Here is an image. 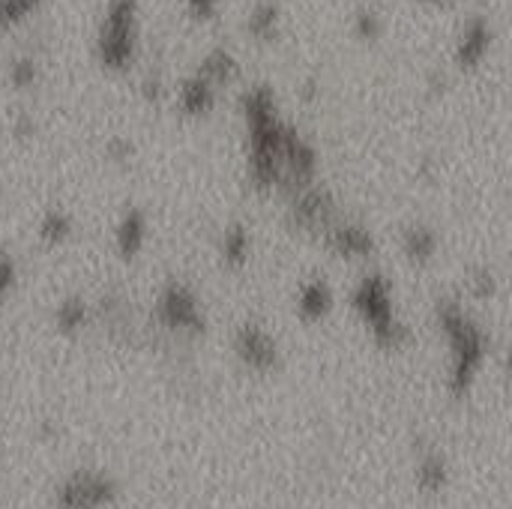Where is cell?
I'll return each mask as SVG.
<instances>
[{
  "label": "cell",
  "instance_id": "1",
  "mask_svg": "<svg viewBox=\"0 0 512 509\" xmlns=\"http://www.w3.org/2000/svg\"><path fill=\"white\" fill-rule=\"evenodd\" d=\"M240 117L246 135V180L255 192L270 195L285 186V144L294 129L282 117L276 90L264 81L240 93Z\"/></svg>",
  "mask_w": 512,
  "mask_h": 509
},
{
  "label": "cell",
  "instance_id": "2",
  "mask_svg": "<svg viewBox=\"0 0 512 509\" xmlns=\"http://www.w3.org/2000/svg\"><path fill=\"white\" fill-rule=\"evenodd\" d=\"M432 318H435V327L444 336L447 351H450L447 390L456 402H462L471 396L474 384L480 381V375L489 363L492 339L459 297L438 300Z\"/></svg>",
  "mask_w": 512,
  "mask_h": 509
},
{
  "label": "cell",
  "instance_id": "3",
  "mask_svg": "<svg viewBox=\"0 0 512 509\" xmlns=\"http://www.w3.org/2000/svg\"><path fill=\"white\" fill-rule=\"evenodd\" d=\"M351 312L366 327L369 339L381 351H402L411 342V330L396 309V291L390 279L378 270H369L351 288Z\"/></svg>",
  "mask_w": 512,
  "mask_h": 509
},
{
  "label": "cell",
  "instance_id": "4",
  "mask_svg": "<svg viewBox=\"0 0 512 509\" xmlns=\"http://www.w3.org/2000/svg\"><path fill=\"white\" fill-rule=\"evenodd\" d=\"M141 48V0H105L93 33V57L105 72L123 75L135 66Z\"/></svg>",
  "mask_w": 512,
  "mask_h": 509
},
{
  "label": "cell",
  "instance_id": "5",
  "mask_svg": "<svg viewBox=\"0 0 512 509\" xmlns=\"http://www.w3.org/2000/svg\"><path fill=\"white\" fill-rule=\"evenodd\" d=\"M153 321L174 339H201L207 333V312L195 288L183 279H168L153 300Z\"/></svg>",
  "mask_w": 512,
  "mask_h": 509
},
{
  "label": "cell",
  "instance_id": "6",
  "mask_svg": "<svg viewBox=\"0 0 512 509\" xmlns=\"http://www.w3.org/2000/svg\"><path fill=\"white\" fill-rule=\"evenodd\" d=\"M288 207H285V222L291 231L306 234V237H318L339 219V201L330 192V186L324 183H306L294 192L285 195Z\"/></svg>",
  "mask_w": 512,
  "mask_h": 509
},
{
  "label": "cell",
  "instance_id": "7",
  "mask_svg": "<svg viewBox=\"0 0 512 509\" xmlns=\"http://www.w3.org/2000/svg\"><path fill=\"white\" fill-rule=\"evenodd\" d=\"M234 357L237 363L252 372V375H276L282 369V345L279 339L258 321H243L237 330H234Z\"/></svg>",
  "mask_w": 512,
  "mask_h": 509
},
{
  "label": "cell",
  "instance_id": "8",
  "mask_svg": "<svg viewBox=\"0 0 512 509\" xmlns=\"http://www.w3.org/2000/svg\"><path fill=\"white\" fill-rule=\"evenodd\" d=\"M120 486L102 471H72L54 492V509H108L117 504Z\"/></svg>",
  "mask_w": 512,
  "mask_h": 509
},
{
  "label": "cell",
  "instance_id": "9",
  "mask_svg": "<svg viewBox=\"0 0 512 509\" xmlns=\"http://www.w3.org/2000/svg\"><path fill=\"white\" fill-rule=\"evenodd\" d=\"M324 249L345 264H366L378 252V240L369 225L357 219H336L324 234H321Z\"/></svg>",
  "mask_w": 512,
  "mask_h": 509
},
{
  "label": "cell",
  "instance_id": "10",
  "mask_svg": "<svg viewBox=\"0 0 512 509\" xmlns=\"http://www.w3.org/2000/svg\"><path fill=\"white\" fill-rule=\"evenodd\" d=\"M492 42H495V27L486 15H471L459 33H456V42H453V63L456 69L462 72H471L477 69L486 54L492 51Z\"/></svg>",
  "mask_w": 512,
  "mask_h": 509
},
{
  "label": "cell",
  "instance_id": "11",
  "mask_svg": "<svg viewBox=\"0 0 512 509\" xmlns=\"http://www.w3.org/2000/svg\"><path fill=\"white\" fill-rule=\"evenodd\" d=\"M150 243V219L141 207H126L114 222V252L120 261L132 264L144 255Z\"/></svg>",
  "mask_w": 512,
  "mask_h": 509
},
{
  "label": "cell",
  "instance_id": "12",
  "mask_svg": "<svg viewBox=\"0 0 512 509\" xmlns=\"http://www.w3.org/2000/svg\"><path fill=\"white\" fill-rule=\"evenodd\" d=\"M294 309L306 324H321L333 315L336 309V291L327 279L321 276H309L297 285L294 294Z\"/></svg>",
  "mask_w": 512,
  "mask_h": 509
},
{
  "label": "cell",
  "instance_id": "13",
  "mask_svg": "<svg viewBox=\"0 0 512 509\" xmlns=\"http://www.w3.org/2000/svg\"><path fill=\"white\" fill-rule=\"evenodd\" d=\"M216 102H219V90L198 72V69H192L180 84H177V93H174V105H177V111L183 114V117H207V114H213V108H216Z\"/></svg>",
  "mask_w": 512,
  "mask_h": 509
},
{
  "label": "cell",
  "instance_id": "14",
  "mask_svg": "<svg viewBox=\"0 0 512 509\" xmlns=\"http://www.w3.org/2000/svg\"><path fill=\"white\" fill-rule=\"evenodd\" d=\"M252 252H255V237H252V228L246 222H228L219 231L216 255H219V261H222L225 270L240 273L243 267H249Z\"/></svg>",
  "mask_w": 512,
  "mask_h": 509
},
{
  "label": "cell",
  "instance_id": "15",
  "mask_svg": "<svg viewBox=\"0 0 512 509\" xmlns=\"http://www.w3.org/2000/svg\"><path fill=\"white\" fill-rule=\"evenodd\" d=\"M399 249L411 267H429L438 258L441 234L426 222H408L399 234Z\"/></svg>",
  "mask_w": 512,
  "mask_h": 509
},
{
  "label": "cell",
  "instance_id": "16",
  "mask_svg": "<svg viewBox=\"0 0 512 509\" xmlns=\"http://www.w3.org/2000/svg\"><path fill=\"white\" fill-rule=\"evenodd\" d=\"M414 483L426 498H438L450 486V462L441 450H423L414 468Z\"/></svg>",
  "mask_w": 512,
  "mask_h": 509
},
{
  "label": "cell",
  "instance_id": "17",
  "mask_svg": "<svg viewBox=\"0 0 512 509\" xmlns=\"http://www.w3.org/2000/svg\"><path fill=\"white\" fill-rule=\"evenodd\" d=\"M75 237V219L66 207H48L36 222V240L42 249H63Z\"/></svg>",
  "mask_w": 512,
  "mask_h": 509
},
{
  "label": "cell",
  "instance_id": "18",
  "mask_svg": "<svg viewBox=\"0 0 512 509\" xmlns=\"http://www.w3.org/2000/svg\"><path fill=\"white\" fill-rule=\"evenodd\" d=\"M93 321H96L93 303L84 300L81 294L63 297V300L54 306V330L63 333V336H81Z\"/></svg>",
  "mask_w": 512,
  "mask_h": 509
},
{
  "label": "cell",
  "instance_id": "19",
  "mask_svg": "<svg viewBox=\"0 0 512 509\" xmlns=\"http://www.w3.org/2000/svg\"><path fill=\"white\" fill-rule=\"evenodd\" d=\"M216 90H222V87H228V84H234L237 78H240V60H237V54L231 51V48H225V45H213L204 57H201V63L195 66Z\"/></svg>",
  "mask_w": 512,
  "mask_h": 509
},
{
  "label": "cell",
  "instance_id": "20",
  "mask_svg": "<svg viewBox=\"0 0 512 509\" xmlns=\"http://www.w3.org/2000/svg\"><path fill=\"white\" fill-rule=\"evenodd\" d=\"M243 27L255 42H276L282 36V6H279V0H255Z\"/></svg>",
  "mask_w": 512,
  "mask_h": 509
},
{
  "label": "cell",
  "instance_id": "21",
  "mask_svg": "<svg viewBox=\"0 0 512 509\" xmlns=\"http://www.w3.org/2000/svg\"><path fill=\"white\" fill-rule=\"evenodd\" d=\"M42 78V60L36 51H18L15 57H9L6 63V81L15 87V90H33Z\"/></svg>",
  "mask_w": 512,
  "mask_h": 509
},
{
  "label": "cell",
  "instance_id": "22",
  "mask_svg": "<svg viewBox=\"0 0 512 509\" xmlns=\"http://www.w3.org/2000/svg\"><path fill=\"white\" fill-rule=\"evenodd\" d=\"M48 0H0V39L24 27L45 9Z\"/></svg>",
  "mask_w": 512,
  "mask_h": 509
},
{
  "label": "cell",
  "instance_id": "23",
  "mask_svg": "<svg viewBox=\"0 0 512 509\" xmlns=\"http://www.w3.org/2000/svg\"><path fill=\"white\" fill-rule=\"evenodd\" d=\"M384 30H387V21H384V15H381L378 6L363 3V6L354 9V15H351V33L360 42H378L384 36Z\"/></svg>",
  "mask_w": 512,
  "mask_h": 509
},
{
  "label": "cell",
  "instance_id": "24",
  "mask_svg": "<svg viewBox=\"0 0 512 509\" xmlns=\"http://www.w3.org/2000/svg\"><path fill=\"white\" fill-rule=\"evenodd\" d=\"M465 291L471 300H489L498 294V276L489 264H477L465 273Z\"/></svg>",
  "mask_w": 512,
  "mask_h": 509
},
{
  "label": "cell",
  "instance_id": "25",
  "mask_svg": "<svg viewBox=\"0 0 512 509\" xmlns=\"http://www.w3.org/2000/svg\"><path fill=\"white\" fill-rule=\"evenodd\" d=\"M9 129H12V135H15L18 141H30V138L39 132V123H36L33 111L18 108V111L12 114V120H9Z\"/></svg>",
  "mask_w": 512,
  "mask_h": 509
},
{
  "label": "cell",
  "instance_id": "26",
  "mask_svg": "<svg viewBox=\"0 0 512 509\" xmlns=\"http://www.w3.org/2000/svg\"><path fill=\"white\" fill-rule=\"evenodd\" d=\"M102 153L108 162H129L135 156V144L126 138V135H111L105 144H102Z\"/></svg>",
  "mask_w": 512,
  "mask_h": 509
},
{
  "label": "cell",
  "instance_id": "27",
  "mask_svg": "<svg viewBox=\"0 0 512 509\" xmlns=\"http://www.w3.org/2000/svg\"><path fill=\"white\" fill-rule=\"evenodd\" d=\"M18 285V264L9 252H0V300L9 297Z\"/></svg>",
  "mask_w": 512,
  "mask_h": 509
},
{
  "label": "cell",
  "instance_id": "28",
  "mask_svg": "<svg viewBox=\"0 0 512 509\" xmlns=\"http://www.w3.org/2000/svg\"><path fill=\"white\" fill-rule=\"evenodd\" d=\"M195 21H213L219 15V0H183Z\"/></svg>",
  "mask_w": 512,
  "mask_h": 509
},
{
  "label": "cell",
  "instance_id": "29",
  "mask_svg": "<svg viewBox=\"0 0 512 509\" xmlns=\"http://www.w3.org/2000/svg\"><path fill=\"white\" fill-rule=\"evenodd\" d=\"M162 93H165V84H162L159 75H144L141 78V96H144V102L156 105L162 99Z\"/></svg>",
  "mask_w": 512,
  "mask_h": 509
},
{
  "label": "cell",
  "instance_id": "30",
  "mask_svg": "<svg viewBox=\"0 0 512 509\" xmlns=\"http://www.w3.org/2000/svg\"><path fill=\"white\" fill-rule=\"evenodd\" d=\"M318 96H321V81H318L315 75L303 78V84H300V99L312 105V102H315Z\"/></svg>",
  "mask_w": 512,
  "mask_h": 509
},
{
  "label": "cell",
  "instance_id": "31",
  "mask_svg": "<svg viewBox=\"0 0 512 509\" xmlns=\"http://www.w3.org/2000/svg\"><path fill=\"white\" fill-rule=\"evenodd\" d=\"M444 87H447V75H444V72H432V75H429V90L438 93V90H444Z\"/></svg>",
  "mask_w": 512,
  "mask_h": 509
},
{
  "label": "cell",
  "instance_id": "32",
  "mask_svg": "<svg viewBox=\"0 0 512 509\" xmlns=\"http://www.w3.org/2000/svg\"><path fill=\"white\" fill-rule=\"evenodd\" d=\"M414 3H420V6H432V9H447V6H453V3H459V0H414Z\"/></svg>",
  "mask_w": 512,
  "mask_h": 509
}]
</instances>
